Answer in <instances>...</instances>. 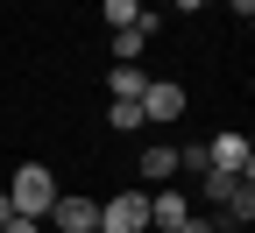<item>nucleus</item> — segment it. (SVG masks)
I'll return each instance as SVG.
<instances>
[{
	"mask_svg": "<svg viewBox=\"0 0 255 233\" xmlns=\"http://www.w3.org/2000/svg\"><path fill=\"white\" fill-rule=\"evenodd\" d=\"M7 205H14V219H50V205H57V177L43 170V162H21V170L7 177Z\"/></svg>",
	"mask_w": 255,
	"mask_h": 233,
	"instance_id": "obj_1",
	"label": "nucleus"
},
{
	"mask_svg": "<svg viewBox=\"0 0 255 233\" xmlns=\"http://www.w3.org/2000/svg\"><path fill=\"white\" fill-rule=\"evenodd\" d=\"M92 233H149V191H121V198H107Z\"/></svg>",
	"mask_w": 255,
	"mask_h": 233,
	"instance_id": "obj_2",
	"label": "nucleus"
},
{
	"mask_svg": "<svg viewBox=\"0 0 255 233\" xmlns=\"http://www.w3.org/2000/svg\"><path fill=\"white\" fill-rule=\"evenodd\" d=\"M43 226H57V233H92V226H100V205L78 198V191H57V205H50Z\"/></svg>",
	"mask_w": 255,
	"mask_h": 233,
	"instance_id": "obj_3",
	"label": "nucleus"
},
{
	"mask_svg": "<svg viewBox=\"0 0 255 233\" xmlns=\"http://www.w3.org/2000/svg\"><path fill=\"white\" fill-rule=\"evenodd\" d=\"M135 106H142V127H149V120H177V113H184V85H170V78H149V92L135 99Z\"/></svg>",
	"mask_w": 255,
	"mask_h": 233,
	"instance_id": "obj_4",
	"label": "nucleus"
},
{
	"mask_svg": "<svg viewBox=\"0 0 255 233\" xmlns=\"http://www.w3.org/2000/svg\"><path fill=\"white\" fill-rule=\"evenodd\" d=\"M206 155H213V170H227V177H248V170H255L248 135H213V142H206Z\"/></svg>",
	"mask_w": 255,
	"mask_h": 233,
	"instance_id": "obj_5",
	"label": "nucleus"
},
{
	"mask_svg": "<svg viewBox=\"0 0 255 233\" xmlns=\"http://www.w3.org/2000/svg\"><path fill=\"white\" fill-rule=\"evenodd\" d=\"M135 170H142L149 184H170V177H177V149H170V142H149V149H142V162H135Z\"/></svg>",
	"mask_w": 255,
	"mask_h": 233,
	"instance_id": "obj_6",
	"label": "nucleus"
},
{
	"mask_svg": "<svg viewBox=\"0 0 255 233\" xmlns=\"http://www.w3.org/2000/svg\"><path fill=\"white\" fill-rule=\"evenodd\" d=\"M107 92L114 99H142L149 92V71H142V64H107Z\"/></svg>",
	"mask_w": 255,
	"mask_h": 233,
	"instance_id": "obj_7",
	"label": "nucleus"
},
{
	"mask_svg": "<svg viewBox=\"0 0 255 233\" xmlns=\"http://www.w3.org/2000/svg\"><path fill=\"white\" fill-rule=\"evenodd\" d=\"M220 212H227V226H220V233H241V226L255 219V184L241 177V184H234V198H227V205H220Z\"/></svg>",
	"mask_w": 255,
	"mask_h": 233,
	"instance_id": "obj_8",
	"label": "nucleus"
},
{
	"mask_svg": "<svg viewBox=\"0 0 255 233\" xmlns=\"http://www.w3.org/2000/svg\"><path fill=\"white\" fill-rule=\"evenodd\" d=\"M177 170H191V177H206V170H213V155H206V142H184V149H177Z\"/></svg>",
	"mask_w": 255,
	"mask_h": 233,
	"instance_id": "obj_9",
	"label": "nucleus"
},
{
	"mask_svg": "<svg viewBox=\"0 0 255 233\" xmlns=\"http://www.w3.org/2000/svg\"><path fill=\"white\" fill-rule=\"evenodd\" d=\"M100 14H107L114 28H128V21H135V14H142V0H100Z\"/></svg>",
	"mask_w": 255,
	"mask_h": 233,
	"instance_id": "obj_10",
	"label": "nucleus"
},
{
	"mask_svg": "<svg viewBox=\"0 0 255 233\" xmlns=\"http://www.w3.org/2000/svg\"><path fill=\"white\" fill-rule=\"evenodd\" d=\"M107 120L128 135V127H142V106H135V99H114V106H107Z\"/></svg>",
	"mask_w": 255,
	"mask_h": 233,
	"instance_id": "obj_11",
	"label": "nucleus"
},
{
	"mask_svg": "<svg viewBox=\"0 0 255 233\" xmlns=\"http://www.w3.org/2000/svg\"><path fill=\"white\" fill-rule=\"evenodd\" d=\"M234 184H241V177H227V170H206V198H213V205H227V198H234Z\"/></svg>",
	"mask_w": 255,
	"mask_h": 233,
	"instance_id": "obj_12",
	"label": "nucleus"
},
{
	"mask_svg": "<svg viewBox=\"0 0 255 233\" xmlns=\"http://www.w3.org/2000/svg\"><path fill=\"white\" fill-rule=\"evenodd\" d=\"M0 233H50V226H43V219H7Z\"/></svg>",
	"mask_w": 255,
	"mask_h": 233,
	"instance_id": "obj_13",
	"label": "nucleus"
},
{
	"mask_svg": "<svg viewBox=\"0 0 255 233\" xmlns=\"http://www.w3.org/2000/svg\"><path fill=\"white\" fill-rule=\"evenodd\" d=\"M177 233H220V219H184Z\"/></svg>",
	"mask_w": 255,
	"mask_h": 233,
	"instance_id": "obj_14",
	"label": "nucleus"
},
{
	"mask_svg": "<svg viewBox=\"0 0 255 233\" xmlns=\"http://www.w3.org/2000/svg\"><path fill=\"white\" fill-rule=\"evenodd\" d=\"M227 7H234V14H241V21H248V14H255V0H227Z\"/></svg>",
	"mask_w": 255,
	"mask_h": 233,
	"instance_id": "obj_15",
	"label": "nucleus"
},
{
	"mask_svg": "<svg viewBox=\"0 0 255 233\" xmlns=\"http://www.w3.org/2000/svg\"><path fill=\"white\" fill-rule=\"evenodd\" d=\"M7 219H14V205H7V191H0V226H7Z\"/></svg>",
	"mask_w": 255,
	"mask_h": 233,
	"instance_id": "obj_16",
	"label": "nucleus"
},
{
	"mask_svg": "<svg viewBox=\"0 0 255 233\" xmlns=\"http://www.w3.org/2000/svg\"><path fill=\"white\" fill-rule=\"evenodd\" d=\"M149 233H156V226H149Z\"/></svg>",
	"mask_w": 255,
	"mask_h": 233,
	"instance_id": "obj_17",
	"label": "nucleus"
}]
</instances>
